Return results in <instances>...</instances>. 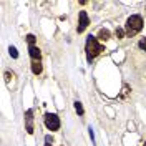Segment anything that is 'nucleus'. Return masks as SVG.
<instances>
[{
	"instance_id": "nucleus-1",
	"label": "nucleus",
	"mask_w": 146,
	"mask_h": 146,
	"mask_svg": "<svg viewBox=\"0 0 146 146\" xmlns=\"http://www.w3.org/2000/svg\"><path fill=\"white\" fill-rule=\"evenodd\" d=\"M85 50H86V58H88V62H91L95 56H98V55L103 52V46L98 43V38H95V36L90 35L88 38H86Z\"/></svg>"
},
{
	"instance_id": "nucleus-2",
	"label": "nucleus",
	"mask_w": 146,
	"mask_h": 146,
	"mask_svg": "<svg viewBox=\"0 0 146 146\" xmlns=\"http://www.w3.org/2000/svg\"><path fill=\"white\" fill-rule=\"evenodd\" d=\"M141 28H143V18L139 15H131L126 20V35H136L138 32H141Z\"/></svg>"
},
{
	"instance_id": "nucleus-3",
	"label": "nucleus",
	"mask_w": 146,
	"mask_h": 146,
	"mask_svg": "<svg viewBox=\"0 0 146 146\" xmlns=\"http://www.w3.org/2000/svg\"><path fill=\"white\" fill-rule=\"evenodd\" d=\"M45 125L50 131H56L60 128V118L56 115H52V113H46L45 115Z\"/></svg>"
},
{
	"instance_id": "nucleus-4",
	"label": "nucleus",
	"mask_w": 146,
	"mask_h": 146,
	"mask_svg": "<svg viewBox=\"0 0 146 146\" xmlns=\"http://www.w3.org/2000/svg\"><path fill=\"white\" fill-rule=\"evenodd\" d=\"M88 23H90V20H88V15H86V12H80V22H78V27H76L78 33L85 32V28L88 27Z\"/></svg>"
},
{
	"instance_id": "nucleus-5",
	"label": "nucleus",
	"mask_w": 146,
	"mask_h": 146,
	"mask_svg": "<svg viewBox=\"0 0 146 146\" xmlns=\"http://www.w3.org/2000/svg\"><path fill=\"white\" fill-rule=\"evenodd\" d=\"M25 121H27V133L32 135V133H33V111H32V110H27V113H25Z\"/></svg>"
},
{
	"instance_id": "nucleus-6",
	"label": "nucleus",
	"mask_w": 146,
	"mask_h": 146,
	"mask_svg": "<svg viewBox=\"0 0 146 146\" xmlns=\"http://www.w3.org/2000/svg\"><path fill=\"white\" fill-rule=\"evenodd\" d=\"M28 53H30V56H32V60L33 62H40V58H42V52H40V48L35 45H32L30 48H28Z\"/></svg>"
},
{
	"instance_id": "nucleus-7",
	"label": "nucleus",
	"mask_w": 146,
	"mask_h": 146,
	"mask_svg": "<svg viewBox=\"0 0 146 146\" xmlns=\"http://www.w3.org/2000/svg\"><path fill=\"white\" fill-rule=\"evenodd\" d=\"M42 70H43V68H42L40 62H33V63H32V72L35 73V75H40V73H42Z\"/></svg>"
},
{
	"instance_id": "nucleus-8",
	"label": "nucleus",
	"mask_w": 146,
	"mask_h": 146,
	"mask_svg": "<svg viewBox=\"0 0 146 146\" xmlns=\"http://www.w3.org/2000/svg\"><path fill=\"white\" fill-rule=\"evenodd\" d=\"M98 38H100V40H105V42L110 40V32L108 30H105V28H101L100 33H98Z\"/></svg>"
},
{
	"instance_id": "nucleus-9",
	"label": "nucleus",
	"mask_w": 146,
	"mask_h": 146,
	"mask_svg": "<svg viewBox=\"0 0 146 146\" xmlns=\"http://www.w3.org/2000/svg\"><path fill=\"white\" fill-rule=\"evenodd\" d=\"M75 110H76V113H78V115H83V113H85V110H83V106H82V103H80V101H75Z\"/></svg>"
},
{
	"instance_id": "nucleus-10",
	"label": "nucleus",
	"mask_w": 146,
	"mask_h": 146,
	"mask_svg": "<svg viewBox=\"0 0 146 146\" xmlns=\"http://www.w3.org/2000/svg\"><path fill=\"white\" fill-rule=\"evenodd\" d=\"M138 45H139V48H141L143 52H146V36H145V38H141V40H139V43H138Z\"/></svg>"
},
{
	"instance_id": "nucleus-11",
	"label": "nucleus",
	"mask_w": 146,
	"mask_h": 146,
	"mask_svg": "<svg viewBox=\"0 0 146 146\" xmlns=\"http://www.w3.org/2000/svg\"><path fill=\"white\" fill-rule=\"evenodd\" d=\"M9 52H10V55H12L13 58H17V56H18V52H17V48H15V46H10Z\"/></svg>"
},
{
	"instance_id": "nucleus-12",
	"label": "nucleus",
	"mask_w": 146,
	"mask_h": 146,
	"mask_svg": "<svg viewBox=\"0 0 146 146\" xmlns=\"http://www.w3.org/2000/svg\"><path fill=\"white\" fill-rule=\"evenodd\" d=\"M27 42L30 43V46H32L33 43H35V36L33 35H27Z\"/></svg>"
},
{
	"instance_id": "nucleus-13",
	"label": "nucleus",
	"mask_w": 146,
	"mask_h": 146,
	"mask_svg": "<svg viewBox=\"0 0 146 146\" xmlns=\"http://www.w3.org/2000/svg\"><path fill=\"white\" fill-rule=\"evenodd\" d=\"M123 35H125V32H123L121 28H116V36H118V38H123Z\"/></svg>"
},
{
	"instance_id": "nucleus-14",
	"label": "nucleus",
	"mask_w": 146,
	"mask_h": 146,
	"mask_svg": "<svg viewBox=\"0 0 146 146\" xmlns=\"http://www.w3.org/2000/svg\"><path fill=\"white\" fill-rule=\"evenodd\" d=\"M45 143L46 145H50V143H52V136H45Z\"/></svg>"
},
{
	"instance_id": "nucleus-15",
	"label": "nucleus",
	"mask_w": 146,
	"mask_h": 146,
	"mask_svg": "<svg viewBox=\"0 0 146 146\" xmlns=\"http://www.w3.org/2000/svg\"><path fill=\"white\" fill-rule=\"evenodd\" d=\"M45 146H52V145H45Z\"/></svg>"
},
{
	"instance_id": "nucleus-16",
	"label": "nucleus",
	"mask_w": 146,
	"mask_h": 146,
	"mask_svg": "<svg viewBox=\"0 0 146 146\" xmlns=\"http://www.w3.org/2000/svg\"><path fill=\"white\" fill-rule=\"evenodd\" d=\"M143 146H146V141H145V145H143Z\"/></svg>"
}]
</instances>
